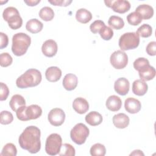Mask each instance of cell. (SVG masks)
Segmentation results:
<instances>
[{"label":"cell","instance_id":"obj_1","mask_svg":"<svg viewBox=\"0 0 156 156\" xmlns=\"http://www.w3.org/2000/svg\"><path fill=\"white\" fill-rule=\"evenodd\" d=\"M41 132L34 126L27 127L18 138L20 146L31 154H36L41 149Z\"/></svg>","mask_w":156,"mask_h":156},{"label":"cell","instance_id":"obj_2","mask_svg":"<svg viewBox=\"0 0 156 156\" xmlns=\"http://www.w3.org/2000/svg\"><path fill=\"white\" fill-rule=\"evenodd\" d=\"M42 79L40 71L36 69H27L24 74L18 77L16 80V85L20 88L33 87L40 84Z\"/></svg>","mask_w":156,"mask_h":156},{"label":"cell","instance_id":"obj_3","mask_svg":"<svg viewBox=\"0 0 156 156\" xmlns=\"http://www.w3.org/2000/svg\"><path fill=\"white\" fill-rule=\"evenodd\" d=\"M31 43L30 37L25 33L19 32L12 38V51L16 56L23 55L27 52Z\"/></svg>","mask_w":156,"mask_h":156},{"label":"cell","instance_id":"obj_4","mask_svg":"<svg viewBox=\"0 0 156 156\" xmlns=\"http://www.w3.org/2000/svg\"><path fill=\"white\" fill-rule=\"evenodd\" d=\"M42 114L41 108L36 104H32L26 107H20L16 112L17 118L22 121H27L31 119H36Z\"/></svg>","mask_w":156,"mask_h":156},{"label":"cell","instance_id":"obj_5","mask_svg":"<svg viewBox=\"0 0 156 156\" xmlns=\"http://www.w3.org/2000/svg\"><path fill=\"white\" fill-rule=\"evenodd\" d=\"M2 17L8 23L9 26L13 30L20 28L23 24V20L18 10L13 7H8L2 13Z\"/></svg>","mask_w":156,"mask_h":156},{"label":"cell","instance_id":"obj_6","mask_svg":"<svg viewBox=\"0 0 156 156\" xmlns=\"http://www.w3.org/2000/svg\"><path fill=\"white\" fill-rule=\"evenodd\" d=\"M118 44L121 51L135 49L140 44V36L133 32L125 33L120 37Z\"/></svg>","mask_w":156,"mask_h":156},{"label":"cell","instance_id":"obj_7","mask_svg":"<svg viewBox=\"0 0 156 156\" xmlns=\"http://www.w3.org/2000/svg\"><path fill=\"white\" fill-rule=\"evenodd\" d=\"M90 133L89 129L83 123H78L73 127L70 132V136L76 144L81 145L83 144Z\"/></svg>","mask_w":156,"mask_h":156},{"label":"cell","instance_id":"obj_8","mask_svg":"<svg viewBox=\"0 0 156 156\" xmlns=\"http://www.w3.org/2000/svg\"><path fill=\"white\" fill-rule=\"evenodd\" d=\"M62 144V139L58 133L49 135L46 140L45 151L49 155L58 154Z\"/></svg>","mask_w":156,"mask_h":156},{"label":"cell","instance_id":"obj_9","mask_svg":"<svg viewBox=\"0 0 156 156\" xmlns=\"http://www.w3.org/2000/svg\"><path fill=\"white\" fill-rule=\"evenodd\" d=\"M110 61L111 65L117 69L124 68L128 63V57L126 52L121 50L113 52L110 55Z\"/></svg>","mask_w":156,"mask_h":156},{"label":"cell","instance_id":"obj_10","mask_svg":"<svg viewBox=\"0 0 156 156\" xmlns=\"http://www.w3.org/2000/svg\"><path fill=\"white\" fill-rule=\"evenodd\" d=\"M48 119L51 125L56 127L60 126L65 121V113L62 109L54 108L49 112Z\"/></svg>","mask_w":156,"mask_h":156},{"label":"cell","instance_id":"obj_11","mask_svg":"<svg viewBox=\"0 0 156 156\" xmlns=\"http://www.w3.org/2000/svg\"><path fill=\"white\" fill-rule=\"evenodd\" d=\"M104 2L106 6L111 8L115 12L118 13H124L130 9V4L128 1H105Z\"/></svg>","mask_w":156,"mask_h":156},{"label":"cell","instance_id":"obj_12","mask_svg":"<svg viewBox=\"0 0 156 156\" xmlns=\"http://www.w3.org/2000/svg\"><path fill=\"white\" fill-rule=\"evenodd\" d=\"M57 49L58 46L57 43L51 39L46 40L41 46V51L43 54L48 57L54 56L57 54Z\"/></svg>","mask_w":156,"mask_h":156},{"label":"cell","instance_id":"obj_13","mask_svg":"<svg viewBox=\"0 0 156 156\" xmlns=\"http://www.w3.org/2000/svg\"><path fill=\"white\" fill-rule=\"evenodd\" d=\"M129 81L125 77H120L115 82L114 89L118 94L121 96L127 94L129 93Z\"/></svg>","mask_w":156,"mask_h":156},{"label":"cell","instance_id":"obj_14","mask_svg":"<svg viewBox=\"0 0 156 156\" xmlns=\"http://www.w3.org/2000/svg\"><path fill=\"white\" fill-rule=\"evenodd\" d=\"M124 107L128 113L135 114L139 112L141 110V104L138 99L133 98H128L125 100Z\"/></svg>","mask_w":156,"mask_h":156},{"label":"cell","instance_id":"obj_15","mask_svg":"<svg viewBox=\"0 0 156 156\" xmlns=\"http://www.w3.org/2000/svg\"><path fill=\"white\" fill-rule=\"evenodd\" d=\"M73 109L79 114H84L89 109L88 101L81 97L76 98L73 102Z\"/></svg>","mask_w":156,"mask_h":156},{"label":"cell","instance_id":"obj_16","mask_svg":"<svg viewBox=\"0 0 156 156\" xmlns=\"http://www.w3.org/2000/svg\"><path fill=\"white\" fill-rule=\"evenodd\" d=\"M130 119L129 116L123 113L116 114L113 117V123L118 129H124L129 124Z\"/></svg>","mask_w":156,"mask_h":156},{"label":"cell","instance_id":"obj_17","mask_svg":"<svg viewBox=\"0 0 156 156\" xmlns=\"http://www.w3.org/2000/svg\"><path fill=\"white\" fill-rule=\"evenodd\" d=\"M62 74V71L58 67L51 66L46 70L45 77L49 82H55L60 79Z\"/></svg>","mask_w":156,"mask_h":156},{"label":"cell","instance_id":"obj_18","mask_svg":"<svg viewBox=\"0 0 156 156\" xmlns=\"http://www.w3.org/2000/svg\"><path fill=\"white\" fill-rule=\"evenodd\" d=\"M148 90L147 84L141 79H137L132 83V92L137 96L144 95Z\"/></svg>","mask_w":156,"mask_h":156},{"label":"cell","instance_id":"obj_19","mask_svg":"<svg viewBox=\"0 0 156 156\" xmlns=\"http://www.w3.org/2000/svg\"><path fill=\"white\" fill-rule=\"evenodd\" d=\"M78 83V79L77 76L74 74H67L65 76L63 79V86L68 91H71L74 90Z\"/></svg>","mask_w":156,"mask_h":156},{"label":"cell","instance_id":"obj_20","mask_svg":"<svg viewBox=\"0 0 156 156\" xmlns=\"http://www.w3.org/2000/svg\"><path fill=\"white\" fill-rule=\"evenodd\" d=\"M107 108L112 112L118 111L122 106V101L119 97L116 95H112L106 101Z\"/></svg>","mask_w":156,"mask_h":156},{"label":"cell","instance_id":"obj_21","mask_svg":"<svg viewBox=\"0 0 156 156\" xmlns=\"http://www.w3.org/2000/svg\"><path fill=\"white\" fill-rule=\"evenodd\" d=\"M138 73L141 80L149 81L153 79L155 76V69L154 67L149 65L138 71Z\"/></svg>","mask_w":156,"mask_h":156},{"label":"cell","instance_id":"obj_22","mask_svg":"<svg viewBox=\"0 0 156 156\" xmlns=\"http://www.w3.org/2000/svg\"><path fill=\"white\" fill-rule=\"evenodd\" d=\"M135 12H138L144 20H149L154 15V9L148 4L139 5L136 8Z\"/></svg>","mask_w":156,"mask_h":156},{"label":"cell","instance_id":"obj_23","mask_svg":"<svg viewBox=\"0 0 156 156\" xmlns=\"http://www.w3.org/2000/svg\"><path fill=\"white\" fill-rule=\"evenodd\" d=\"M43 27V24L38 20L34 18L29 20L26 24V29L32 34H37L41 31Z\"/></svg>","mask_w":156,"mask_h":156},{"label":"cell","instance_id":"obj_24","mask_svg":"<svg viewBox=\"0 0 156 156\" xmlns=\"http://www.w3.org/2000/svg\"><path fill=\"white\" fill-rule=\"evenodd\" d=\"M85 119V121L90 126H96L101 124L103 118L99 113L95 111H92L86 115Z\"/></svg>","mask_w":156,"mask_h":156},{"label":"cell","instance_id":"obj_25","mask_svg":"<svg viewBox=\"0 0 156 156\" xmlns=\"http://www.w3.org/2000/svg\"><path fill=\"white\" fill-rule=\"evenodd\" d=\"M76 19L79 23L86 24L91 20L92 14L88 10L82 8L76 12Z\"/></svg>","mask_w":156,"mask_h":156},{"label":"cell","instance_id":"obj_26","mask_svg":"<svg viewBox=\"0 0 156 156\" xmlns=\"http://www.w3.org/2000/svg\"><path fill=\"white\" fill-rule=\"evenodd\" d=\"M9 105L13 111L16 112L20 107L26 105V101L21 95L15 94L12 97L9 102Z\"/></svg>","mask_w":156,"mask_h":156},{"label":"cell","instance_id":"obj_27","mask_svg":"<svg viewBox=\"0 0 156 156\" xmlns=\"http://www.w3.org/2000/svg\"><path fill=\"white\" fill-rule=\"evenodd\" d=\"M39 16L43 21H51L54 17V10L49 7H44L40 9L39 12Z\"/></svg>","mask_w":156,"mask_h":156},{"label":"cell","instance_id":"obj_28","mask_svg":"<svg viewBox=\"0 0 156 156\" xmlns=\"http://www.w3.org/2000/svg\"><path fill=\"white\" fill-rule=\"evenodd\" d=\"M108 24L111 27L116 30L122 29L124 26L123 20L121 17L115 15H112L109 18Z\"/></svg>","mask_w":156,"mask_h":156},{"label":"cell","instance_id":"obj_29","mask_svg":"<svg viewBox=\"0 0 156 156\" xmlns=\"http://www.w3.org/2000/svg\"><path fill=\"white\" fill-rule=\"evenodd\" d=\"M90 152L93 156H104L106 154V149L104 145L101 143H96L91 147Z\"/></svg>","mask_w":156,"mask_h":156},{"label":"cell","instance_id":"obj_30","mask_svg":"<svg viewBox=\"0 0 156 156\" xmlns=\"http://www.w3.org/2000/svg\"><path fill=\"white\" fill-rule=\"evenodd\" d=\"M136 33L143 38H147L152 34V28L148 24H143L136 30Z\"/></svg>","mask_w":156,"mask_h":156},{"label":"cell","instance_id":"obj_31","mask_svg":"<svg viewBox=\"0 0 156 156\" xmlns=\"http://www.w3.org/2000/svg\"><path fill=\"white\" fill-rule=\"evenodd\" d=\"M143 20L141 16L136 12H133L127 16V21L128 23L132 26H137L140 24Z\"/></svg>","mask_w":156,"mask_h":156},{"label":"cell","instance_id":"obj_32","mask_svg":"<svg viewBox=\"0 0 156 156\" xmlns=\"http://www.w3.org/2000/svg\"><path fill=\"white\" fill-rule=\"evenodd\" d=\"M75 154V149L71 144L68 143H65L62 145L60 151L58 153V155L61 156H74Z\"/></svg>","mask_w":156,"mask_h":156},{"label":"cell","instance_id":"obj_33","mask_svg":"<svg viewBox=\"0 0 156 156\" xmlns=\"http://www.w3.org/2000/svg\"><path fill=\"white\" fill-rule=\"evenodd\" d=\"M17 154V149L13 143H7L2 148L1 155L16 156Z\"/></svg>","mask_w":156,"mask_h":156},{"label":"cell","instance_id":"obj_34","mask_svg":"<svg viewBox=\"0 0 156 156\" xmlns=\"http://www.w3.org/2000/svg\"><path fill=\"white\" fill-rule=\"evenodd\" d=\"M13 120V116L12 113L9 111L4 110L0 114V122L1 124L7 125L10 124Z\"/></svg>","mask_w":156,"mask_h":156},{"label":"cell","instance_id":"obj_35","mask_svg":"<svg viewBox=\"0 0 156 156\" xmlns=\"http://www.w3.org/2000/svg\"><path fill=\"white\" fill-rule=\"evenodd\" d=\"M149 65V60L147 58L144 57H139L136 58L133 63V68H135V70L138 71Z\"/></svg>","mask_w":156,"mask_h":156},{"label":"cell","instance_id":"obj_36","mask_svg":"<svg viewBox=\"0 0 156 156\" xmlns=\"http://www.w3.org/2000/svg\"><path fill=\"white\" fill-rule=\"evenodd\" d=\"M13 62L12 56L7 52H3L0 55V65L2 67L10 66Z\"/></svg>","mask_w":156,"mask_h":156},{"label":"cell","instance_id":"obj_37","mask_svg":"<svg viewBox=\"0 0 156 156\" xmlns=\"http://www.w3.org/2000/svg\"><path fill=\"white\" fill-rule=\"evenodd\" d=\"M99 34L103 40H110L113 36V31L111 27L105 26L100 30Z\"/></svg>","mask_w":156,"mask_h":156},{"label":"cell","instance_id":"obj_38","mask_svg":"<svg viewBox=\"0 0 156 156\" xmlns=\"http://www.w3.org/2000/svg\"><path fill=\"white\" fill-rule=\"evenodd\" d=\"M105 26V25L104 21L101 20H96L93 23L91 24L90 26V29L92 33L96 34L99 33L100 30Z\"/></svg>","mask_w":156,"mask_h":156},{"label":"cell","instance_id":"obj_39","mask_svg":"<svg viewBox=\"0 0 156 156\" xmlns=\"http://www.w3.org/2000/svg\"><path fill=\"white\" fill-rule=\"evenodd\" d=\"M9 94V90L6 84L1 82V92H0V100L1 101L7 99Z\"/></svg>","mask_w":156,"mask_h":156},{"label":"cell","instance_id":"obj_40","mask_svg":"<svg viewBox=\"0 0 156 156\" xmlns=\"http://www.w3.org/2000/svg\"><path fill=\"white\" fill-rule=\"evenodd\" d=\"M146 52L148 55L154 56L156 55V42L151 41L146 46Z\"/></svg>","mask_w":156,"mask_h":156},{"label":"cell","instance_id":"obj_41","mask_svg":"<svg viewBox=\"0 0 156 156\" xmlns=\"http://www.w3.org/2000/svg\"><path fill=\"white\" fill-rule=\"evenodd\" d=\"M0 37H1L0 49H2L7 46L9 44V38L7 35L3 32H0Z\"/></svg>","mask_w":156,"mask_h":156},{"label":"cell","instance_id":"obj_42","mask_svg":"<svg viewBox=\"0 0 156 156\" xmlns=\"http://www.w3.org/2000/svg\"><path fill=\"white\" fill-rule=\"evenodd\" d=\"M49 3L52 4L53 5H58V6H64L66 7L69 5L72 1H65V0H56V1H48Z\"/></svg>","mask_w":156,"mask_h":156},{"label":"cell","instance_id":"obj_43","mask_svg":"<svg viewBox=\"0 0 156 156\" xmlns=\"http://www.w3.org/2000/svg\"><path fill=\"white\" fill-rule=\"evenodd\" d=\"M24 2L29 6H35L40 2V0H29L24 1Z\"/></svg>","mask_w":156,"mask_h":156},{"label":"cell","instance_id":"obj_44","mask_svg":"<svg viewBox=\"0 0 156 156\" xmlns=\"http://www.w3.org/2000/svg\"><path fill=\"white\" fill-rule=\"evenodd\" d=\"M130 155H144V154L140 150H135L130 154Z\"/></svg>","mask_w":156,"mask_h":156}]
</instances>
